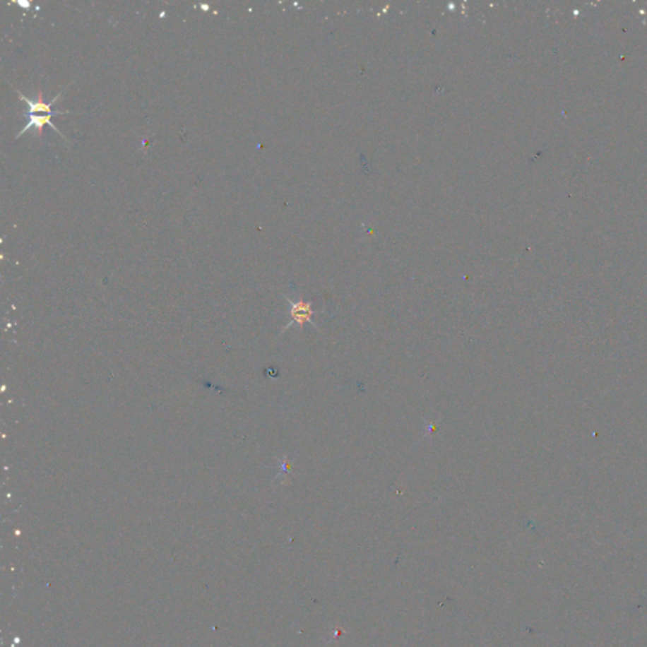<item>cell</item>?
I'll use <instances>...</instances> for the list:
<instances>
[{
    "label": "cell",
    "mask_w": 647,
    "mask_h": 647,
    "mask_svg": "<svg viewBox=\"0 0 647 647\" xmlns=\"http://www.w3.org/2000/svg\"><path fill=\"white\" fill-rule=\"evenodd\" d=\"M67 89V88H66ZM65 89V90H66ZM65 90L62 91L59 95L54 96V99L51 102H46L43 100V91L41 88L38 89V94H37L36 100H30L28 97H25L23 94H20V91L16 89V93L18 94L19 99L23 100L28 109L25 110V113H30V114H51V113H54L51 110V107L56 104V102L60 99L61 95L65 93Z\"/></svg>",
    "instance_id": "3"
},
{
    "label": "cell",
    "mask_w": 647,
    "mask_h": 647,
    "mask_svg": "<svg viewBox=\"0 0 647 647\" xmlns=\"http://www.w3.org/2000/svg\"><path fill=\"white\" fill-rule=\"evenodd\" d=\"M70 113H71V112H54V113H51V114H30V113H25V112H24L23 117L25 118V120H27V123H25V126H23V129L16 136V139H18L20 136H23L25 133L30 132V129H36V133H35V134L40 136V137H42L43 126H44V124H48L51 128H54V132L57 133V134H60L61 137L65 139V142H67L65 136L56 128V126L52 124L51 118H52V117H57V115L70 114Z\"/></svg>",
    "instance_id": "1"
},
{
    "label": "cell",
    "mask_w": 647,
    "mask_h": 647,
    "mask_svg": "<svg viewBox=\"0 0 647 647\" xmlns=\"http://www.w3.org/2000/svg\"><path fill=\"white\" fill-rule=\"evenodd\" d=\"M288 304H290V316H291V321L286 325V328L283 330H287L290 326H292L294 324H299L300 328H302L306 323L311 324L312 326L315 329L318 330L319 328L316 326V324L312 321L311 318L312 315H319L320 312L314 311L311 309V302H306V301L299 300V301H292L290 297L286 299Z\"/></svg>",
    "instance_id": "2"
}]
</instances>
